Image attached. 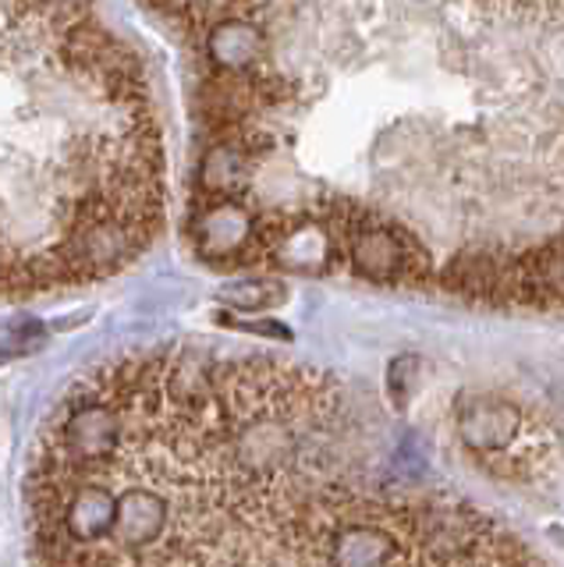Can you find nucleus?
Returning <instances> with one entry per match:
<instances>
[{
	"instance_id": "nucleus-1",
	"label": "nucleus",
	"mask_w": 564,
	"mask_h": 567,
	"mask_svg": "<svg viewBox=\"0 0 564 567\" xmlns=\"http://www.w3.org/2000/svg\"><path fill=\"white\" fill-rule=\"evenodd\" d=\"M192 245L206 262H245L259 241L256 213L235 195H206L192 213Z\"/></svg>"
},
{
	"instance_id": "nucleus-2",
	"label": "nucleus",
	"mask_w": 564,
	"mask_h": 567,
	"mask_svg": "<svg viewBox=\"0 0 564 567\" xmlns=\"http://www.w3.org/2000/svg\"><path fill=\"white\" fill-rule=\"evenodd\" d=\"M454 425L458 440L465 443L472 454H501L515 447L522 433V412L519 404L504 394H490V390H469L454 404Z\"/></svg>"
},
{
	"instance_id": "nucleus-3",
	"label": "nucleus",
	"mask_w": 564,
	"mask_h": 567,
	"mask_svg": "<svg viewBox=\"0 0 564 567\" xmlns=\"http://www.w3.org/2000/svg\"><path fill=\"white\" fill-rule=\"evenodd\" d=\"M348 262L366 280L391 284L401 280L404 270H409V252H404L398 230L362 224L356 230H348Z\"/></svg>"
},
{
	"instance_id": "nucleus-4",
	"label": "nucleus",
	"mask_w": 564,
	"mask_h": 567,
	"mask_svg": "<svg viewBox=\"0 0 564 567\" xmlns=\"http://www.w3.org/2000/svg\"><path fill=\"white\" fill-rule=\"evenodd\" d=\"M327 560L338 567H380L401 560V546L387 528L369 522L341 525L327 543Z\"/></svg>"
},
{
	"instance_id": "nucleus-5",
	"label": "nucleus",
	"mask_w": 564,
	"mask_h": 567,
	"mask_svg": "<svg viewBox=\"0 0 564 567\" xmlns=\"http://www.w3.org/2000/svg\"><path fill=\"white\" fill-rule=\"evenodd\" d=\"M263 50H267V40L245 18H224L206 32V58L227 75H242V71L259 64Z\"/></svg>"
},
{
	"instance_id": "nucleus-6",
	"label": "nucleus",
	"mask_w": 564,
	"mask_h": 567,
	"mask_svg": "<svg viewBox=\"0 0 564 567\" xmlns=\"http://www.w3.org/2000/svg\"><path fill=\"white\" fill-rule=\"evenodd\" d=\"M274 262L288 266L298 274H320L334 259V235L316 224H302L291 230H277L270 241Z\"/></svg>"
},
{
	"instance_id": "nucleus-7",
	"label": "nucleus",
	"mask_w": 564,
	"mask_h": 567,
	"mask_svg": "<svg viewBox=\"0 0 564 567\" xmlns=\"http://www.w3.org/2000/svg\"><path fill=\"white\" fill-rule=\"evenodd\" d=\"M249 177V153L238 142H217L203 153L199 188L206 195H235Z\"/></svg>"
},
{
	"instance_id": "nucleus-8",
	"label": "nucleus",
	"mask_w": 564,
	"mask_h": 567,
	"mask_svg": "<svg viewBox=\"0 0 564 567\" xmlns=\"http://www.w3.org/2000/svg\"><path fill=\"white\" fill-rule=\"evenodd\" d=\"M221 301L242 312H259V309H277L288 301V288L280 280H242L221 291Z\"/></svg>"
},
{
	"instance_id": "nucleus-9",
	"label": "nucleus",
	"mask_w": 564,
	"mask_h": 567,
	"mask_svg": "<svg viewBox=\"0 0 564 567\" xmlns=\"http://www.w3.org/2000/svg\"><path fill=\"white\" fill-rule=\"evenodd\" d=\"M43 344V327L40 323H8L0 327V362L19 359V354Z\"/></svg>"
},
{
	"instance_id": "nucleus-10",
	"label": "nucleus",
	"mask_w": 564,
	"mask_h": 567,
	"mask_svg": "<svg viewBox=\"0 0 564 567\" xmlns=\"http://www.w3.org/2000/svg\"><path fill=\"white\" fill-rule=\"evenodd\" d=\"M416 369H419V359H412V354H401V359L391 362V372H387V390H391L394 404H404V398H409Z\"/></svg>"
},
{
	"instance_id": "nucleus-11",
	"label": "nucleus",
	"mask_w": 564,
	"mask_h": 567,
	"mask_svg": "<svg viewBox=\"0 0 564 567\" xmlns=\"http://www.w3.org/2000/svg\"><path fill=\"white\" fill-rule=\"evenodd\" d=\"M221 323L245 330V333H263V337H274V341H291V330L285 323H274V319H235V316H221Z\"/></svg>"
}]
</instances>
